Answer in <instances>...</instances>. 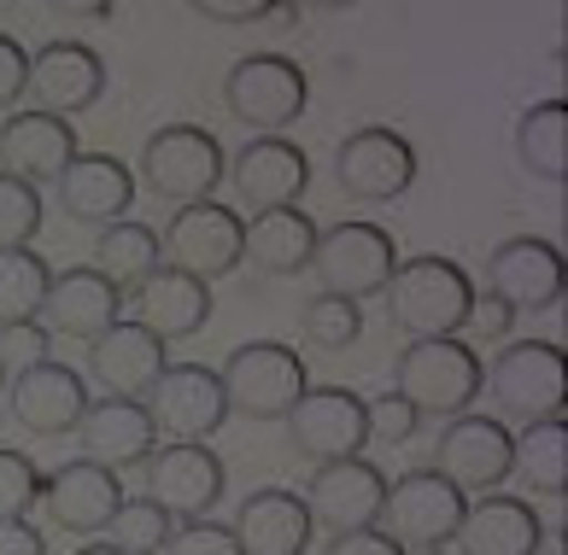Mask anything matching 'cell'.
Here are the masks:
<instances>
[{
  "mask_svg": "<svg viewBox=\"0 0 568 555\" xmlns=\"http://www.w3.org/2000/svg\"><path fill=\"white\" fill-rule=\"evenodd\" d=\"M475 281L457 258H439V251H423V258L398 264L393 281L382 287L387 298V322L405 328L410 339H457L463 322H469L475 305Z\"/></svg>",
  "mask_w": 568,
  "mask_h": 555,
  "instance_id": "cell-1",
  "label": "cell"
},
{
  "mask_svg": "<svg viewBox=\"0 0 568 555\" xmlns=\"http://www.w3.org/2000/svg\"><path fill=\"white\" fill-rule=\"evenodd\" d=\"M393 392L423 421L469 415L475 398L487 392V362L475 357L469 339H410L393 362Z\"/></svg>",
  "mask_w": 568,
  "mask_h": 555,
  "instance_id": "cell-2",
  "label": "cell"
},
{
  "mask_svg": "<svg viewBox=\"0 0 568 555\" xmlns=\"http://www.w3.org/2000/svg\"><path fill=\"white\" fill-rule=\"evenodd\" d=\"M223 176H229V158H223L217 135L200 130V123H164L141 146V187L176 210L212 199Z\"/></svg>",
  "mask_w": 568,
  "mask_h": 555,
  "instance_id": "cell-3",
  "label": "cell"
},
{
  "mask_svg": "<svg viewBox=\"0 0 568 555\" xmlns=\"http://www.w3.org/2000/svg\"><path fill=\"white\" fill-rule=\"evenodd\" d=\"M223 105H229V117L241 123V130L252 135H282L293 130V123L305 117V105H311V82L300 71V59H287V53H246L229 65L223 76Z\"/></svg>",
  "mask_w": 568,
  "mask_h": 555,
  "instance_id": "cell-4",
  "label": "cell"
},
{
  "mask_svg": "<svg viewBox=\"0 0 568 555\" xmlns=\"http://www.w3.org/2000/svg\"><path fill=\"white\" fill-rule=\"evenodd\" d=\"M487 392L498 403V421H551L568 398V357L551 339H504V351L487 362Z\"/></svg>",
  "mask_w": 568,
  "mask_h": 555,
  "instance_id": "cell-5",
  "label": "cell"
},
{
  "mask_svg": "<svg viewBox=\"0 0 568 555\" xmlns=\"http://www.w3.org/2000/svg\"><path fill=\"white\" fill-rule=\"evenodd\" d=\"M217 380H223L229 415H246V421H282L311 387L305 357L282 346V339H246V346H235L217 369Z\"/></svg>",
  "mask_w": 568,
  "mask_h": 555,
  "instance_id": "cell-6",
  "label": "cell"
},
{
  "mask_svg": "<svg viewBox=\"0 0 568 555\" xmlns=\"http://www.w3.org/2000/svg\"><path fill=\"white\" fill-rule=\"evenodd\" d=\"M398 269V246L382 223H334L317 234V251H311V275H317V287L328 298H375Z\"/></svg>",
  "mask_w": 568,
  "mask_h": 555,
  "instance_id": "cell-7",
  "label": "cell"
},
{
  "mask_svg": "<svg viewBox=\"0 0 568 555\" xmlns=\"http://www.w3.org/2000/svg\"><path fill=\"white\" fill-rule=\"evenodd\" d=\"M159 246H164V258H171V269L212 287L217 275H235L246 264V217L223 199L182 205L176 217L164 223Z\"/></svg>",
  "mask_w": 568,
  "mask_h": 555,
  "instance_id": "cell-8",
  "label": "cell"
},
{
  "mask_svg": "<svg viewBox=\"0 0 568 555\" xmlns=\"http://www.w3.org/2000/svg\"><path fill=\"white\" fill-rule=\"evenodd\" d=\"M463 491L434 474V467H410V474L387 480V508H382V532L405 549V555H423V549H446L452 532L463 521Z\"/></svg>",
  "mask_w": 568,
  "mask_h": 555,
  "instance_id": "cell-9",
  "label": "cell"
},
{
  "mask_svg": "<svg viewBox=\"0 0 568 555\" xmlns=\"http://www.w3.org/2000/svg\"><path fill=\"white\" fill-rule=\"evenodd\" d=\"M229 474L212 444H171L164 439L153 456L141 462V497L159 503L171 521H205L223 503Z\"/></svg>",
  "mask_w": 568,
  "mask_h": 555,
  "instance_id": "cell-10",
  "label": "cell"
},
{
  "mask_svg": "<svg viewBox=\"0 0 568 555\" xmlns=\"http://www.w3.org/2000/svg\"><path fill=\"white\" fill-rule=\"evenodd\" d=\"M300 497H305V508H311V526L328 532V538H341V532L382 526V508H387V474H382V462H369V456L317 462Z\"/></svg>",
  "mask_w": 568,
  "mask_h": 555,
  "instance_id": "cell-11",
  "label": "cell"
},
{
  "mask_svg": "<svg viewBox=\"0 0 568 555\" xmlns=\"http://www.w3.org/2000/svg\"><path fill=\"white\" fill-rule=\"evenodd\" d=\"M146 415H153L159 439L171 444H205L229 421L223 403V380L205 362H164V374L153 380V392L141 398Z\"/></svg>",
  "mask_w": 568,
  "mask_h": 555,
  "instance_id": "cell-12",
  "label": "cell"
},
{
  "mask_svg": "<svg viewBox=\"0 0 568 555\" xmlns=\"http://www.w3.org/2000/svg\"><path fill=\"white\" fill-rule=\"evenodd\" d=\"M334 182H341L346 199H364V205L405 199L416 182V146L398 130H387V123L352 130L341 141V153H334Z\"/></svg>",
  "mask_w": 568,
  "mask_h": 555,
  "instance_id": "cell-13",
  "label": "cell"
},
{
  "mask_svg": "<svg viewBox=\"0 0 568 555\" xmlns=\"http://www.w3.org/2000/svg\"><path fill=\"white\" fill-rule=\"evenodd\" d=\"M510 451L516 433L498 415H452L434 439V474H446L463 497L469 491H498L510 480Z\"/></svg>",
  "mask_w": 568,
  "mask_h": 555,
  "instance_id": "cell-14",
  "label": "cell"
},
{
  "mask_svg": "<svg viewBox=\"0 0 568 555\" xmlns=\"http://www.w3.org/2000/svg\"><path fill=\"white\" fill-rule=\"evenodd\" d=\"M282 421H287V444L311 462H341V456L369 451L364 398L346 392V387H305V398L293 403Z\"/></svg>",
  "mask_w": 568,
  "mask_h": 555,
  "instance_id": "cell-15",
  "label": "cell"
},
{
  "mask_svg": "<svg viewBox=\"0 0 568 555\" xmlns=\"http://www.w3.org/2000/svg\"><path fill=\"white\" fill-rule=\"evenodd\" d=\"M41 328L53 339H77V346H94L112 322H123V287H112L94 264H71L53 269L48 298H41Z\"/></svg>",
  "mask_w": 568,
  "mask_h": 555,
  "instance_id": "cell-16",
  "label": "cell"
},
{
  "mask_svg": "<svg viewBox=\"0 0 568 555\" xmlns=\"http://www.w3.org/2000/svg\"><path fill=\"white\" fill-rule=\"evenodd\" d=\"M118 503H123V480L112 474V467L82 462V456L65 462V467H53V474L41 480V497H36V508L48 515V526L77 532V538H100V532L112 526Z\"/></svg>",
  "mask_w": 568,
  "mask_h": 555,
  "instance_id": "cell-17",
  "label": "cell"
},
{
  "mask_svg": "<svg viewBox=\"0 0 568 555\" xmlns=\"http://www.w3.org/2000/svg\"><path fill=\"white\" fill-rule=\"evenodd\" d=\"M36 112L48 117H77L89 112V105H100V94H106V59H100L89 41H48L41 53H30V89Z\"/></svg>",
  "mask_w": 568,
  "mask_h": 555,
  "instance_id": "cell-18",
  "label": "cell"
},
{
  "mask_svg": "<svg viewBox=\"0 0 568 555\" xmlns=\"http://www.w3.org/2000/svg\"><path fill=\"white\" fill-rule=\"evenodd\" d=\"M123 305H130V322L146 328L153 339H164V346L212 328V287L171 269V264H159L153 275H141L135 287H123Z\"/></svg>",
  "mask_w": 568,
  "mask_h": 555,
  "instance_id": "cell-19",
  "label": "cell"
},
{
  "mask_svg": "<svg viewBox=\"0 0 568 555\" xmlns=\"http://www.w3.org/2000/svg\"><path fill=\"white\" fill-rule=\"evenodd\" d=\"M7 410L30 439H65V433H77L82 410H89V374L48 357L7 387Z\"/></svg>",
  "mask_w": 568,
  "mask_h": 555,
  "instance_id": "cell-20",
  "label": "cell"
},
{
  "mask_svg": "<svg viewBox=\"0 0 568 555\" xmlns=\"http://www.w3.org/2000/svg\"><path fill=\"white\" fill-rule=\"evenodd\" d=\"M562 287H568V264L551 240L539 234H521V240H504L493 258H487V292H498L516 316L528 310H557L562 305Z\"/></svg>",
  "mask_w": 568,
  "mask_h": 555,
  "instance_id": "cell-21",
  "label": "cell"
},
{
  "mask_svg": "<svg viewBox=\"0 0 568 555\" xmlns=\"http://www.w3.org/2000/svg\"><path fill=\"white\" fill-rule=\"evenodd\" d=\"M457 555H539L545 521L528 497L510 491H480V503H463V521L452 532Z\"/></svg>",
  "mask_w": 568,
  "mask_h": 555,
  "instance_id": "cell-22",
  "label": "cell"
},
{
  "mask_svg": "<svg viewBox=\"0 0 568 555\" xmlns=\"http://www.w3.org/2000/svg\"><path fill=\"white\" fill-rule=\"evenodd\" d=\"M59 194V210L71 223H89V228H106V223H123L135 205V169L112 158V153H77L53 182Z\"/></svg>",
  "mask_w": 568,
  "mask_h": 555,
  "instance_id": "cell-23",
  "label": "cell"
},
{
  "mask_svg": "<svg viewBox=\"0 0 568 555\" xmlns=\"http://www.w3.org/2000/svg\"><path fill=\"white\" fill-rule=\"evenodd\" d=\"M311 187V158L287 135H252L235 153V199L258 217V210H287L300 205Z\"/></svg>",
  "mask_w": 568,
  "mask_h": 555,
  "instance_id": "cell-24",
  "label": "cell"
},
{
  "mask_svg": "<svg viewBox=\"0 0 568 555\" xmlns=\"http://www.w3.org/2000/svg\"><path fill=\"white\" fill-rule=\"evenodd\" d=\"M77 439H82V462H100V467H141L146 456L159 451V426L146 415V403L135 398H89V410L77 421Z\"/></svg>",
  "mask_w": 568,
  "mask_h": 555,
  "instance_id": "cell-25",
  "label": "cell"
},
{
  "mask_svg": "<svg viewBox=\"0 0 568 555\" xmlns=\"http://www.w3.org/2000/svg\"><path fill=\"white\" fill-rule=\"evenodd\" d=\"M235 544L246 555H305L311 538H317V526H311V508L300 491L287 485H258L246 491L241 508H235Z\"/></svg>",
  "mask_w": 568,
  "mask_h": 555,
  "instance_id": "cell-26",
  "label": "cell"
},
{
  "mask_svg": "<svg viewBox=\"0 0 568 555\" xmlns=\"http://www.w3.org/2000/svg\"><path fill=\"white\" fill-rule=\"evenodd\" d=\"M77 158V130L65 117H48V112H12L0 123V176L12 182H59V169Z\"/></svg>",
  "mask_w": 568,
  "mask_h": 555,
  "instance_id": "cell-27",
  "label": "cell"
},
{
  "mask_svg": "<svg viewBox=\"0 0 568 555\" xmlns=\"http://www.w3.org/2000/svg\"><path fill=\"white\" fill-rule=\"evenodd\" d=\"M164 339H153L146 328L135 322H112L106 333L89 346V374L106 387V398H146L153 392V380L164 374Z\"/></svg>",
  "mask_w": 568,
  "mask_h": 555,
  "instance_id": "cell-28",
  "label": "cell"
},
{
  "mask_svg": "<svg viewBox=\"0 0 568 555\" xmlns=\"http://www.w3.org/2000/svg\"><path fill=\"white\" fill-rule=\"evenodd\" d=\"M317 234H323V228L311 223L300 205L258 210V217L246 223V264H258L264 275H300V269H311Z\"/></svg>",
  "mask_w": 568,
  "mask_h": 555,
  "instance_id": "cell-29",
  "label": "cell"
},
{
  "mask_svg": "<svg viewBox=\"0 0 568 555\" xmlns=\"http://www.w3.org/2000/svg\"><path fill=\"white\" fill-rule=\"evenodd\" d=\"M510 474L528 485L534 497H562L568 491V426H562V415L521 426L516 451H510Z\"/></svg>",
  "mask_w": 568,
  "mask_h": 555,
  "instance_id": "cell-30",
  "label": "cell"
},
{
  "mask_svg": "<svg viewBox=\"0 0 568 555\" xmlns=\"http://www.w3.org/2000/svg\"><path fill=\"white\" fill-rule=\"evenodd\" d=\"M516 158L539 182H568V105L539 100L516 117Z\"/></svg>",
  "mask_w": 568,
  "mask_h": 555,
  "instance_id": "cell-31",
  "label": "cell"
},
{
  "mask_svg": "<svg viewBox=\"0 0 568 555\" xmlns=\"http://www.w3.org/2000/svg\"><path fill=\"white\" fill-rule=\"evenodd\" d=\"M159 264H164L159 228H146V223H135V217L100 228V240H94V269L106 275L112 287H135L141 275H153Z\"/></svg>",
  "mask_w": 568,
  "mask_h": 555,
  "instance_id": "cell-32",
  "label": "cell"
},
{
  "mask_svg": "<svg viewBox=\"0 0 568 555\" xmlns=\"http://www.w3.org/2000/svg\"><path fill=\"white\" fill-rule=\"evenodd\" d=\"M48 281H53V269L41 251H30V246L0 251V322H36Z\"/></svg>",
  "mask_w": 568,
  "mask_h": 555,
  "instance_id": "cell-33",
  "label": "cell"
},
{
  "mask_svg": "<svg viewBox=\"0 0 568 555\" xmlns=\"http://www.w3.org/2000/svg\"><path fill=\"white\" fill-rule=\"evenodd\" d=\"M300 333H305V346H317V351H346V346H357V339H364V310H357L352 298L317 292V298L300 310Z\"/></svg>",
  "mask_w": 568,
  "mask_h": 555,
  "instance_id": "cell-34",
  "label": "cell"
},
{
  "mask_svg": "<svg viewBox=\"0 0 568 555\" xmlns=\"http://www.w3.org/2000/svg\"><path fill=\"white\" fill-rule=\"evenodd\" d=\"M171 532H176V521L164 515L159 503H146V497H123V503H118V515H112V526H106V538H112L123 555H159Z\"/></svg>",
  "mask_w": 568,
  "mask_h": 555,
  "instance_id": "cell-35",
  "label": "cell"
},
{
  "mask_svg": "<svg viewBox=\"0 0 568 555\" xmlns=\"http://www.w3.org/2000/svg\"><path fill=\"white\" fill-rule=\"evenodd\" d=\"M41 462L30 451H12V444H0V521H24L36 497H41Z\"/></svg>",
  "mask_w": 568,
  "mask_h": 555,
  "instance_id": "cell-36",
  "label": "cell"
},
{
  "mask_svg": "<svg viewBox=\"0 0 568 555\" xmlns=\"http://www.w3.org/2000/svg\"><path fill=\"white\" fill-rule=\"evenodd\" d=\"M41 210H48V205H41V187L0 176V251L30 246L41 234Z\"/></svg>",
  "mask_w": 568,
  "mask_h": 555,
  "instance_id": "cell-37",
  "label": "cell"
},
{
  "mask_svg": "<svg viewBox=\"0 0 568 555\" xmlns=\"http://www.w3.org/2000/svg\"><path fill=\"white\" fill-rule=\"evenodd\" d=\"M48 357H53V333L41 322H0V374L7 380L30 374L36 362H48Z\"/></svg>",
  "mask_w": 568,
  "mask_h": 555,
  "instance_id": "cell-38",
  "label": "cell"
},
{
  "mask_svg": "<svg viewBox=\"0 0 568 555\" xmlns=\"http://www.w3.org/2000/svg\"><path fill=\"white\" fill-rule=\"evenodd\" d=\"M159 555H246L241 544H235V532H229L223 521H176V532L164 538V549Z\"/></svg>",
  "mask_w": 568,
  "mask_h": 555,
  "instance_id": "cell-39",
  "label": "cell"
},
{
  "mask_svg": "<svg viewBox=\"0 0 568 555\" xmlns=\"http://www.w3.org/2000/svg\"><path fill=\"white\" fill-rule=\"evenodd\" d=\"M364 421H369V444H410L416 426H423V415L398 392H382L375 403H364Z\"/></svg>",
  "mask_w": 568,
  "mask_h": 555,
  "instance_id": "cell-40",
  "label": "cell"
},
{
  "mask_svg": "<svg viewBox=\"0 0 568 555\" xmlns=\"http://www.w3.org/2000/svg\"><path fill=\"white\" fill-rule=\"evenodd\" d=\"M516 328V310L504 305L498 292H475V305H469V322H463V333H469V346H504Z\"/></svg>",
  "mask_w": 568,
  "mask_h": 555,
  "instance_id": "cell-41",
  "label": "cell"
},
{
  "mask_svg": "<svg viewBox=\"0 0 568 555\" xmlns=\"http://www.w3.org/2000/svg\"><path fill=\"white\" fill-rule=\"evenodd\" d=\"M24 89H30V53L18 35L0 30V112H18Z\"/></svg>",
  "mask_w": 568,
  "mask_h": 555,
  "instance_id": "cell-42",
  "label": "cell"
},
{
  "mask_svg": "<svg viewBox=\"0 0 568 555\" xmlns=\"http://www.w3.org/2000/svg\"><path fill=\"white\" fill-rule=\"evenodd\" d=\"M323 555H405L382 526H364V532H341V538H328Z\"/></svg>",
  "mask_w": 568,
  "mask_h": 555,
  "instance_id": "cell-43",
  "label": "cell"
},
{
  "mask_svg": "<svg viewBox=\"0 0 568 555\" xmlns=\"http://www.w3.org/2000/svg\"><path fill=\"white\" fill-rule=\"evenodd\" d=\"M200 12L212 18V24H270L276 7H264V0H235V7H229V0H205Z\"/></svg>",
  "mask_w": 568,
  "mask_h": 555,
  "instance_id": "cell-44",
  "label": "cell"
},
{
  "mask_svg": "<svg viewBox=\"0 0 568 555\" xmlns=\"http://www.w3.org/2000/svg\"><path fill=\"white\" fill-rule=\"evenodd\" d=\"M0 555H48V538L30 521H0Z\"/></svg>",
  "mask_w": 568,
  "mask_h": 555,
  "instance_id": "cell-45",
  "label": "cell"
},
{
  "mask_svg": "<svg viewBox=\"0 0 568 555\" xmlns=\"http://www.w3.org/2000/svg\"><path fill=\"white\" fill-rule=\"evenodd\" d=\"M71 555H123V549H118L112 538H82V544H77Z\"/></svg>",
  "mask_w": 568,
  "mask_h": 555,
  "instance_id": "cell-46",
  "label": "cell"
},
{
  "mask_svg": "<svg viewBox=\"0 0 568 555\" xmlns=\"http://www.w3.org/2000/svg\"><path fill=\"white\" fill-rule=\"evenodd\" d=\"M7 387H12V380H7V374H0V392H7Z\"/></svg>",
  "mask_w": 568,
  "mask_h": 555,
  "instance_id": "cell-47",
  "label": "cell"
}]
</instances>
